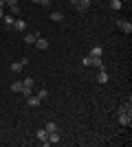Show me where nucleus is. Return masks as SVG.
<instances>
[{"label": "nucleus", "instance_id": "2", "mask_svg": "<svg viewBox=\"0 0 132 147\" xmlns=\"http://www.w3.org/2000/svg\"><path fill=\"white\" fill-rule=\"evenodd\" d=\"M90 2H93V0H77L75 9H77L79 13H86V11H88V7H90Z\"/></svg>", "mask_w": 132, "mask_h": 147}, {"label": "nucleus", "instance_id": "12", "mask_svg": "<svg viewBox=\"0 0 132 147\" xmlns=\"http://www.w3.org/2000/svg\"><path fill=\"white\" fill-rule=\"evenodd\" d=\"M49 18L53 20V22H62V20H64V13H62V11H53Z\"/></svg>", "mask_w": 132, "mask_h": 147}, {"label": "nucleus", "instance_id": "9", "mask_svg": "<svg viewBox=\"0 0 132 147\" xmlns=\"http://www.w3.org/2000/svg\"><path fill=\"white\" fill-rule=\"evenodd\" d=\"M26 105H29V108H38V105H40V99L35 97V94H31V97H26Z\"/></svg>", "mask_w": 132, "mask_h": 147}, {"label": "nucleus", "instance_id": "21", "mask_svg": "<svg viewBox=\"0 0 132 147\" xmlns=\"http://www.w3.org/2000/svg\"><path fill=\"white\" fill-rule=\"evenodd\" d=\"M33 84H35L33 77H24V81H22V86H24V88H33Z\"/></svg>", "mask_w": 132, "mask_h": 147}, {"label": "nucleus", "instance_id": "27", "mask_svg": "<svg viewBox=\"0 0 132 147\" xmlns=\"http://www.w3.org/2000/svg\"><path fill=\"white\" fill-rule=\"evenodd\" d=\"M5 5H7L5 0H0V9H5Z\"/></svg>", "mask_w": 132, "mask_h": 147}, {"label": "nucleus", "instance_id": "14", "mask_svg": "<svg viewBox=\"0 0 132 147\" xmlns=\"http://www.w3.org/2000/svg\"><path fill=\"white\" fill-rule=\"evenodd\" d=\"M104 55V49L101 46H93V51H90V57H101Z\"/></svg>", "mask_w": 132, "mask_h": 147}, {"label": "nucleus", "instance_id": "7", "mask_svg": "<svg viewBox=\"0 0 132 147\" xmlns=\"http://www.w3.org/2000/svg\"><path fill=\"white\" fill-rule=\"evenodd\" d=\"M35 136H38V141L42 143V145H49V143H46V138H49V132H46L44 127H40V129H38V134H35Z\"/></svg>", "mask_w": 132, "mask_h": 147}, {"label": "nucleus", "instance_id": "30", "mask_svg": "<svg viewBox=\"0 0 132 147\" xmlns=\"http://www.w3.org/2000/svg\"><path fill=\"white\" fill-rule=\"evenodd\" d=\"M33 2H42V0H33Z\"/></svg>", "mask_w": 132, "mask_h": 147}, {"label": "nucleus", "instance_id": "25", "mask_svg": "<svg viewBox=\"0 0 132 147\" xmlns=\"http://www.w3.org/2000/svg\"><path fill=\"white\" fill-rule=\"evenodd\" d=\"M7 7H13V5H18V0H5Z\"/></svg>", "mask_w": 132, "mask_h": 147}, {"label": "nucleus", "instance_id": "16", "mask_svg": "<svg viewBox=\"0 0 132 147\" xmlns=\"http://www.w3.org/2000/svg\"><path fill=\"white\" fill-rule=\"evenodd\" d=\"M22 68H24V66H22L20 61H13V64H11V73L18 75V73H22Z\"/></svg>", "mask_w": 132, "mask_h": 147}, {"label": "nucleus", "instance_id": "4", "mask_svg": "<svg viewBox=\"0 0 132 147\" xmlns=\"http://www.w3.org/2000/svg\"><path fill=\"white\" fill-rule=\"evenodd\" d=\"M35 46H38V51H46V49H49V40L42 37V35H38V37H35Z\"/></svg>", "mask_w": 132, "mask_h": 147}, {"label": "nucleus", "instance_id": "26", "mask_svg": "<svg viewBox=\"0 0 132 147\" xmlns=\"http://www.w3.org/2000/svg\"><path fill=\"white\" fill-rule=\"evenodd\" d=\"M40 5H42V7H49V5H51V0H42Z\"/></svg>", "mask_w": 132, "mask_h": 147}, {"label": "nucleus", "instance_id": "6", "mask_svg": "<svg viewBox=\"0 0 132 147\" xmlns=\"http://www.w3.org/2000/svg\"><path fill=\"white\" fill-rule=\"evenodd\" d=\"M119 125L130 127V125H132V114H119Z\"/></svg>", "mask_w": 132, "mask_h": 147}, {"label": "nucleus", "instance_id": "23", "mask_svg": "<svg viewBox=\"0 0 132 147\" xmlns=\"http://www.w3.org/2000/svg\"><path fill=\"white\" fill-rule=\"evenodd\" d=\"M31 92H33V88H24L22 86V94H24V97H31Z\"/></svg>", "mask_w": 132, "mask_h": 147}, {"label": "nucleus", "instance_id": "22", "mask_svg": "<svg viewBox=\"0 0 132 147\" xmlns=\"http://www.w3.org/2000/svg\"><path fill=\"white\" fill-rule=\"evenodd\" d=\"M44 129H46V132H55V129H57V123H46V125H44Z\"/></svg>", "mask_w": 132, "mask_h": 147}, {"label": "nucleus", "instance_id": "29", "mask_svg": "<svg viewBox=\"0 0 132 147\" xmlns=\"http://www.w3.org/2000/svg\"><path fill=\"white\" fill-rule=\"evenodd\" d=\"M68 2H70V5H73V7H75V5H77V0H68Z\"/></svg>", "mask_w": 132, "mask_h": 147}, {"label": "nucleus", "instance_id": "17", "mask_svg": "<svg viewBox=\"0 0 132 147\" xmlns=\"http://www.w3.org/2000/svg\"><path fill=\"white\" fill-rule=\"evenodd\" d=\"M9 13H11L13 18H18L20 13H22V11H20V5H13V7H9Z\"/></svg>", "mask_w": 132, "mask_h": 147}, {"label": "nucleus", "instance_id": "3", "mask_svg": "<svg viewBox=\"0 0 132 147\" xmlns=\"http://www.w3.org/2000/svg\"><path fill=\"white\" fill-rule=\"evenodd\" d=\"M62 141V136H60V132H49V138H46V143H49V145H57V143Z\"/></svg>", "mask_w": 132, "mask_h": 147}, {"label": "nucleus", "instance_id": "11", "mask_svg": "<svg viewBox=\"0 0 132 147\" xmlns=\"http://www.w3.org/2000/svg\"><path fill=\"white\" fill-rule=\"evenodd\" d=\"M40 35V33H26V31H24V42L26 44H35V37H38Z\"/></svg>", "mask_w": 132, "mask_h": 147}, {"label": "nucleus", "instance_id": "5", "mask_svg": "<svg viewBox=\"0 0 132 147\" xmlns=\"http://www.w3.org/2000/svg\"><path fill=\"white\" fill-rule=\"evenodd\" d=\"M117 26H119V29L123 31L126 35H130V33H132V24L128 22V20H119V22H117Z\"/></svg>", "mask_w": 132, "mask_h": 147}, {"label": "nucleus", "instance_id": "1", "mask_svg": "<svg viewBox=\"0 0 132 147\" xmlns=\"http://www.w3.org/2000/svg\"><path fill=\"white\" fill-rule=\"evenodd\" d=\"M13 31H20V33H24L26 31V20H22V18H16L13 20V26H11Z\"/></svg>", "mask_w": 132, "mask_h": 147}, {"label": "nucleus", "instance_id": "8", "mask_svg": "<svg viewBox=\"0 0 132 147\" xmlns=\"http://www.w3.org/2000/svg\"><path fill=\"white\" fill-rule=\"evenodd\" d=\"M119 114H132V103L128 101V103H123V105H119Z\"/></svg>", "mask_w": 132, "mask_h": 147}, {"label": "nucleus", "instance_id": "31", "mask_svg": "<svg viewBox=\"0 0 132 147\" xmlns=\"http://www.w3.org/2000/svg\"><path fill=\"white\" fill-rule=\"evenodd\" d=\"M121 2H123V0H121Z\"/></svg>", "mask_w": 132, "mask_h": 147}, {"label": "nucleus", "instance_id": "28", "mask_svg": "<svg viewBox=\"0 0 132 147\" xmlns=\"http://www.w3.org/2000/svg\"><path fill=\"white\" fill-rule=\"evenodd\" d=\"M0 18H5V9H0Z\"/></svg>", "mask_w": 132, "mask_h": 147}, {"label": "nucleus", "instance_id": "20", "mask_svg": "<svg viewBox=\"0 0 132 147\" xmlns=\"http://www.w3.org/2000/svg\"><path fill=\"white\" fill-rule=\"evenodd\" d=\"M11 92H22V81H13L11 84Z\"/></svg>", "mask_w": 132, "mask_h": 147}, {"label": "nucleus", "instance_id": "19", "mask_svg": "<svg viewBox=\"0 0 132 147\" xmlns=\"http://www.w3.org/2000/svg\"><path fill=\"white\" fill-rule=\"evenodd\" d=\"M121 7H123V2H121V0H110V9H114V11H119Z\"/></svg>", "mask_w": 132, "mask_h": 147}, {"label": "nucleus", "instance_id": "24", "mask_svg": "<svg viewBox=\"0 0 132 147\" xmlns=\"http://www.w3.org/2000/svg\"><path fill=\"white\" fill-rule=\"evenodd\" d=\"M90 59H93V57H90V55H86V57L82 59V64H84V66H90Z\"/></svg>", "mask_w": 132, "mask_h": 147}, {"label": "nucleus", "instance_id": "15", "mask_svg": "<svg viewBox=\"0 0 132 147\" xmlns=\"http://www.w3.org/2000/svg\"><path fill=\"white\" fill-rule=\"evenodd\" d=\"M35 97H38L40 101H44V99H49V90H46V88H40V90H38V94H35Z\"/></svg>", "mask_w": 132, "mask_h": 147}, {"label": "nucleus", "instance_id": "10", "mask_svg": "<svg viewBox=\"0 0 132 147\" xmlns=\"http://www.w3.org/2000/svg\"><path fill=\"white\" fill-rule=\"evenodd\" d=\"M97 81H99V84H106V81H108V73L104 70V68H99V73H97Z\"/></svg>", "mask_w": 132, "mask_h": 147}, {"label": "nucleus", "instance_id": "18", "mask_svg": "<svg viewBox=\"0 0 132 147\" xmlns=\"http://www.w3.org/2000/svg\"><path fill=\"white\" fill-rule=\"evenodd\" d=\"M2 20H5V24L9 26V29H11V26H13V20H16V18H13L11 13H5V18H2Z\"/></svg>", "mask_w": 132, "mask_h": 147}, {"label": "nucleus", "instance_id": "13", "mask_svg": "<svg viewBox=\"0 0 132 147\" xmlns=\"http://www.w3.org/2000/svg\"><path fill=\"white\" fill-rule=\"evenodd\" d=\"M90 66L97 68V70H99V68H104V61H101V57H93V59H90Z\"/></svg>", "mask_w": 132, "mask_h": 147}]
</instances>
